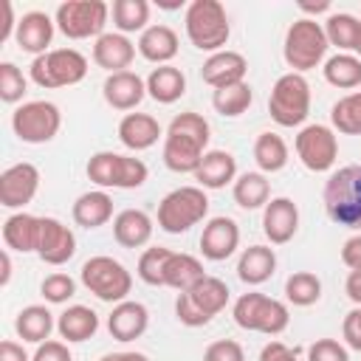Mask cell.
Returning <instances> with one entry per match:
<instances>
[{
	"label": "cell",
	"mask_w": 361,
	"mask_h": 361,
	"mask_svg": "<svg viewBox=\"0 0 361 361\" xmlns=\"http://www.w3.org/2000/svg\"><path fill=\"white\" fill-rule=\"evenodd\" d=\"M209 138H212V127L209 121L195 113V110H186V113H178L169 127H166V135H164V164L166 169L172 172H192L200 166L203 155L209 152Z\"/></svg>",
	"instance_id": "6da1fadb"
},
{
	"label": "cell",
	"mask_w": 361,
	"mask_h": 361,
	"mask_svg": "<svg viewBox=\"0 0 361 361\" xmlns=\"http://www.w3.org/2000/svg\"><path fill=\"white\" fill-rule=\"evenodd\" d=\"M186 37L197 51H206L209 56L223 51V45L231 37L228 14L220 0H192L183 14Z\"/></svg>",
	"instance_id": "7a4b0ae2"
},
{
	"label": "cell",
	"mask_w": 361,
	"mask_h": 361,
	"mask_svg": "<svg viewBox=\"0 0 361 361\" xmlns=\"http://www.w3.org/2000/svg\"><path fill=\"white\" fill-rule=\"evenodd\" d=\"M324 209L336 226L361 231V166L336 169L324 183Z\"/></svg>",
	"instance_id": "3957f363"
},
{
	"label": "cell",
	"mask_w": 361,
	"mask_h": 361,
	"mask_svg": "<svg viewBox=\"0 0 361 361\" xmlns=\"http://www.w3.org/2000/svg\"><path fill=\"white\" fill-rule=\"evenodd\" d=\"M327 48H330V42H327L324 25L316 23L313 17H299L285 31L282 54H285V62L293 73H305V71L316 68L324 59Z\"/></svg>",
	"instance_id": "277c9868"
},
{
	"label": "cell",
	"mask_w": 361,
	"mask_h": 361,
	"mask_svg": "<svg viewBox=\"0 0 361 361\" xmlns=\"http://www.w3.org/2000/svg\"><path fill=\"white\" fill-rule=\"evenodd\" d=\"M228 285L217 276H203L195 288L178 293L175 299V316L186 327H203L209 324L226 305H228Z\"/></svg>",
	"instance_id": "5b68a950"
},
{
	"label": "cell",
	"mask_w": 361,
	"mask_h": 361,
	"mask_svg": "<svg viewBox=\"0 0 361 361\" xmlns=\"http://www.w3.org/2000/svg\"><path fill=\"white\" fill-rule=\"evenodd\" d=\"M28 73H31V82L45 90L71 87L87 76V59L76 48H54L48 54L34 56Z\"/></svg>",
	"instance_id": "8992f818"
},
{
	"label": "cell",
	"mask_w": 361,
	"mask_h": 361,
	"mask_svg": "<svg viewBox=\"0 0 361 361\" xmlns=\"http://www.w3.org/2000/svg\"><path fill=\"white\" fill-rule=\"evenodd\" d=\"M268 113L279 127H299L310 113V85L302 73H282L268 96Z\"/></svg>",
	"instance_id": "52a82bcc"
},
{
	"label": "cell",
	"mask_w": 361,
	"mask_h": 361,
	"mask_svg": "<svg viewBox=\"0 0 361 361\" xmlns=\"http://www.w3.org/2000/svg\"><path fill=\"white\" fill-rule=\"evenodd\" d=\"M209 214V197L200 186H178L158 203V226L166 234H183Z\"/></svg>",
	"instance_id": "ba28073f"
},
{
	"label": "cell",
	"mask_w": 361,
	"mask_h": 361,
	"mask_svg": "<svg viewBox=\"0 0 361 361\" xmlns=\"http://www.w3.org/2000/svg\"><path fill=\"white\" fill-rule=\"evenodd\" d=\"M79 279L82 285L102 302H110V305H118L127 299V293L133 290V274L113 257L107 254H99V257H90L82 271H79Z\"/></svg>",
	"instance_id": "9c48e42d"
},
{
	"label": "cell",
	"mask_w": 361,
	"mask_h": 361,
	"mask_svg": "<svg viewBox=\"0 0 361 361\" xmlns=\"http://www.w3.org/2000/svg\"><path fill=\"white\" fill-rule=\"evenodd\" d=\"M231 313H234L237 327H243L248 333H265V336H279L290 322L288 307L279 299H271V296H265L259 290L243 293L234 302Z\"/></svg>",
	"instance_id": "30bf717a"
},
{
	"label": "cell",
	"mask_w": 361,
	"mask_h": 361,
	"mask_svg": "<svg viewBox=\"0 0 361 361\" xmlns=\"http://www.w3.org/2000/svg\"><path fill=\"white\" fill-rule=\"evenodd\" d=\"M149 169L141 158L118 152H96L87 161V178L102 189H138Z\"/></svg>",
	"instance_id": "8fae6325"
},
{
	"label": "cell",
	"mask_w": 361,
	"mask_h": 361,
	"mask_svg": "<svg viewBox=\"0 0 361 361\" xmlns=\"http://www.w3.org/2000/svg\"><path fill=\"white\" fill-rule=\"evenodd\" d=\"M110 17V6L104 0H65L56 6L54 23L68 39H90L102 37Z\"/></svg>",
	"instance_id": "7c38bea8"
},
{
	"label": "cell",
	"mask_w": 361,
	"mask_h": 361,
	"mask_svg": "<svg viewBox=\"0 0 361 361\" xmlns=\"http://www.w3.org/2000/svg\"><path fill=\"white\" fill-rule=\"evenodd\" d=\"M62 127V113L54 102H23L11 113V130L23 144H48Z\"/></svg>",
	"instance_id": "4fadbf2b"
},
{
	"label": "cell",
	"mask_w": 361,
	"mask_h": 361,
	"mask_svg": "<svg viewBox=\"0 0 361 361\" xmlns=\"http://www.w3.org/2000/svg\"><path fill=\"white\" fill-rule=\"evenodd\" d=\"M296 155L310 172L333 169L338 158V138L327 124H307L296 135Z\"/></svg>",
	"instance_id": "5bb4252c"
},
{
	"label": "cell",
	"mask_w": 361,
	"mask_h": 361,
	"mask_svg": "<svg viewBox=\"0 0 361 361\" xmlns=\"http://www.w3.org/2000/svg\"><path fill=\"white\" fill-rule=\"evenodd\" d=\"M39 189V169L28 161L11 164L0 175V206L6 209H23L34 200Z\"/></svg>",
	"instance_id": "9a60e30c"
},
{
	"label": "cell",
	"mask_w": 361,
	"mask_h": 361,
	"mask_svg": "<svg viewBox=\"0 0 361 361\" xmlns=\"http://www.w3.org/2000/svg\"><path fill=\"white\" fill-rule=\"evenodd\" d=\"M76 254V237L73 231L59 223L56 217H39V245L37 257L45 265H65Z\"/></svg>",
	"instance_id": "2e32d148"
},
{
	"label": "cell",
	"mask_w": 361,
	"mask_h": 361,
	"mask_svg": "<svg viewBox=\"0 0 361 361\" xmlns=\"http://www.w3.org/2000/svg\"><path fill=\"white\" fill-rule=\"evenodd\" d=\"M240 245V226L220 214V217H212L206 226H203V234H200V254L212 262H220V259H228Z\"/></svg>",
	"instance_id": "e0dca14e"
},
{
	"label": "cell",
	"mask_w": 361,
	"mask_h": 361,
	"mask_svg": "<svg viewBox=\"0 0 361 361\" xmlns=\"http://www.w3.org/2000/svg\"><path fill=\"white\" fill-rule=\"evenodd\" d=\"M245 73H248V62H245V56L237 54V51H228V48L212 54V56L203 62V68H200L203 82H206L209 87H214V90L245 82Z\"/></svg>",
	"instance_id": "ac0fdd59"
},
{
	"label": "cell",
	"mask_w": 361,
	"mask_h": 361,
	"mask_svg": "<svg viewBox=\"0 0 361 361\" xmlns=\"http://www.w3.org/2000/svg\"><path fill=\"white\" fill-rule=\"evenodd\" d=\"M262 231L274 245H285L299 231V209L290 197H274L262 209Z\"/></svg>",
	"instance_id": "d6986e66"
},
{
	"label": "cell",
	"mask_w": 361,
	"mask_h": 361,
	"mask_svg": "<svg viewBox=\"0 0 361 361\" xmlns=\"http://www.w3.org/2000/svg\"><path fill=\"white\" fill-rule=\"evenodd\" d=\"M104 102L113 110H135L141 104V99L147 96V79H141L133 71H118V73H107L104 85H102Z\"/></svg>",
	"instance_id": "ffe728a7"
},
{
	"label": "cell",
	"mask_w": 361,
	"mask_h": 361,
	"mask_svg": "<svg viewBox=\"0 0 361 361\" xmlns=\"http://www.w3.org/2000/svg\"><path fill=\"white\" fill-rule=\"evenodd\" d=\"M54 20L45 14V11H25L17 23V31H14V42L20 51L25 54H48V45L54 39Z\"/></svg>",
	"instance_id": "44dd1931"
},
{
	"label": "cell",
	"mask_w": 361,
	"mask_h": 361,
	"mask_svg": "<svg viewBox=\"0 0 361 361\" xmlns=\"http://www.w3.org/2000/svg\"><path fill=\"white\" fill-rule=\"evenodd\" d=\"M135 59V45L127 39V34L118 31H104L96 42H93V62L99 68H104L107 73H118L127 71Z\"/></svg>",
	"instance_id": "7402d4cb"
},
{
	"label": "cell",
	"mask_w": 361,
	"mask_h": 361,
	"mask_svg": "<svg viewBox=\"0 0 361 361\" xmlns=\"http://www.w3.org/2000/svg\"><path fill=\"white\" fill-rule=\"evenodd\" d=\"M147 324H149V313L141 302H133V299H124L118 302L110 316H107V330L116 341H135L147 333Z\"/></svg>",
	"instance_id": "603a6c76"
},
{
	"label": "cell",
	"mask_w": 361,
	"mask_h": 361,
	"mask_svg": "<svg viewBox=\"0 0 361 361\" xmlns=\"http://www.w3.org/2000/svg\"><path fill=\"white\" fill-rule=\"evenodd\" d=\"M161 135H164V130H161L158 118L149 113H127L118 121V141L133 152L155 147Z\"/></svg>",
	"instance_id": "cb8c5ba5"
},
{
	"label": "cell",
	"mask_w": 361,
	"mask_h": 361,
	"mask_svg": "<svg viewBox=\"0 0 361 361\" xmlns=\"http://www.w3.org/2000/svg\"><path fill=\"white\" fill-rule=\"evenodd\" d=\"M3 243H6L8 251H20V254L34 251L37 254V245H39V217H34L28 212L8 214L6 223H3Z\"/></svg>",
	"instance_id": "d4e9b609"
},
{
	"label": "cell",
	"mask_w": 361,
	"mask_h": 361,
	"mask_svg": "<svg viewBox=\"0 0 361 361\" xmlns=\"http://www.w3.org/2000/svg\"><path fill=\"white\" fill-rule=\"evenodd\" d=\"M234 175H237V161L226 149H209L200 166L195 169V180L200 183V189H223L234 180Z\"/></svg>",
	"instance_id": "484cf974"
},
{
	"label": "cell",
	"mask_w": 361,
	"mask_h": 361,
	"mask_svg": "<svg viewBox=\"0 0 361 361\" xmlns=\"http://www.w3.org/2000/svg\"><path fill=\"white\" fill-rule=\"evenodd\" d=\"M113 237L124 248H141L152 237V217L141 209H124L113 220Z\"/></svg>",
	"instance_id": "4316f807"
},
{
	"label": "cell",
	"mask_w": 361,
	"mask_h": 361,
	"mask_svg": "<svg viewBox=\"0 0 361 361\" xmlns=\"http://www.w3.org/2000/svg\"><path fill=\"white\" fill-rule=\"evenodd\" d=\"M203 262L192 254H178V251H169L166 262H164V276H161V285L164 288H175L178 293L195 288L200 279H203Z\"/></svg>",
	"instance_id": "83f0119b"
},
{
	"label": "cell",
	"mask_w": 361,
	"mask_h": 361,
	"mask_svg": "<svg viewBox=\"0 0 361 361\" xmlns=\"http://www.w3.org/2000/svg\"><path fill=\"white\" fill-rule=\"evenodd\" d=\"M56 330L59 336L68 341V344H79V341H87L96 336L99 330V316L93 307L87 305H71L59 313L56 319Z\"/></svg>",
	"instance_id": "f1b7e54d"
},
{
	"label": "cell",
	"mask_w": 361,
	"mask_h": 361,
	"mask_svg": "<svg viewBox=\"0 0 361 361\" xmlns=\"http://www.w3.org/2000/svg\"><path fill=\"white\" fill-rule=\"evenodd\" d=\"M138 54L147 59V62H155V65H166L175 54H178V34L169 28V25H149L141 31L138 37Z\"/></svg>",
	"instance_id": "f546056e"
},
{
	"label": "cell",
	"mask_w": 361,
	"mask_h": 361,
	"mask_svg": "<svg viewBox=\"0 0 361 361\" xmlns=\"http://www.w3.org/2000/svg\"><path fill=\"white\" fill-rule=\"evenodd\" d=\"M73 223L82 228H99L113 217V197L104 189H93L76 197L73 203Z\"/></svg>",
	"instance_id": "4dcf8cb0"
},
{
	"label": "cell",
	"mask_w": 361,
	"mask_h": 361,
	"mask_svg": "<svg viewBox=\"0 0 361 361\" xmlns=\"http://www.w3.org/2000/svg\"><path fill=\"white\" fill-rule=\"evenodd\" d=\"M276 271V254L268 245H248L237 259V276L245 285H262Z\"/></svg>",
	"instance_id": "1f68e13d"
},
{
	"label": "cell",
	"mask_w": 361,
	"mask_h": 361,
	"mask_svg": "<svg viewBox=\"0 0 361 361\" xmlns=\"http://www.w3.org/2000/svg\"><path fill=\"white\" fill-rule=\"evenodd\" d=\"M147 93L158 104H172L186 93V76L175 65H158L147 76Z\"/></svg>",
	"instance_id": "d6a6232c"
},
{
	"label": "cell",
	"mask_w": 361,
	"mask_h": 361,
	"mask_svg": "<svg viewBox=\"0 0 361 361\" xmlns=\"http://www.w3.org/2000/svg\"><path fill=\"white\" fill-rule=\"evenodd\" d=\"M54 327H56L54 313H51L45 305H28V307H23V310L17 313V319H14L17 336H20L23 341H31V344L48 341V336H51Z\"/></svg>",
	"instance_id": "836d02e7"
},
{
	"label": "cell",
	"mask_w": 361,
	"mask_h": 361,
	"mask_svg": "<svg viewBox=\"0 0 361 361\" xmlns=\"http://www.w3.org/2000/svg\"><path fill=\"white\" fill-rule=\"evenodd\" d=\"M324 34H327L330 45L355 54L358 42H361V20L355 14H347V11H333L324 20Z\"/></svg>",
	"instance_id": "e575fe53"
},
{
	"label": "cell",
	"mask_w": 361,
	"mask_h": 361,
	"mask_svg": "<svg viewBox=\"0 0 361 361\" xmlns=\"http://www.w3.org/2000/svg\"><path fill=\"white\" fill-rule=\"evenodd\" d=\"M231 195H234V203L240 206V209H265V203H268V197H271V183H268V178L262 175V172H243L237 180H234V189H231Z\"/></svg>",
	"instance_id": "d590c367"
},
{
	"label": "cell",
	"mask_w": 361,
	"mask_h": 361,
	"mask_svg": "<svg viewBox=\"0 0 361 361\" xmlns=\"http://www.w3.org/2000/svg\"><path fill=\"white\" fill-rule=\"evenodd\" d=\"M322 71H324L327 85H333V87L353 90L361 85V59L355 54H336L324 62Z\"/></svg>",
	"instance_id": "8d00e7d4"
},
{
	"label": "cell",
	"mask_w": 361,
	"mask_h": 361,
	"mask_svg": "<svg viewBox=\"0 0 361 361\" xmlns=\"http://www.w3.org/2000/svg\"><path fill=\"white\" fill-rule=\"evenodd\" d=\"M254 161L265 172H279L288 164V144L276 133H259L254 141Z\"/></svg>",
	"instance_id": "74e56055"
},
{
	"label": "cell",
	"mask_w": 361,
	"mask_h": 361,
	"mask_svg": "<svg viewBox=\"0 0 361 361\" xmlns=\"http://www.w3.org/2000/svg\"><path fill=\"white\" fill-rule=\"evenodd\" d=\"M113 14V25L118 28V34H133V31H144L149 28V3L147 0H116L110 6Z\"/></svg>",
	"instance_id": "f35d334b"
},
{
	"label": "cell",
	"mask_w": 361,
	"mask_h": 361,
	"mask_svg": "<svg viewBox=\"0 0 361 361\" xmlns=\"http://www.w3.org/2000/svg\"><path fill=\"white\" fill-rule=\"evenodd\" d=\"M330 124L341 135H361V90L341 96L330 107Z\"/></svg>",
	"instance_id": "ab89813d"
},
{
	"label": "cell",
	"mask_w": 361,
	"mask_h": 361,
	"mask_svg": "<svg viewBox=\"0 0 361 361\" xmlns=\"http://www.w3.org/2000/svg\"><path fill=\"white\" fill-rule=\"evenodd\" d=\"M254 102V90L248 82H240V85H231V87H220L212 93V107L226 116V118H237L243 116Z\"/></svg>",
	"instance_id": "60d3db41"
},
{
	"label": "cell",
	"mask_w": 361,
	"mask_h": 361,
	"mask_svg": "<svg viewBox=\"0 0 361 361\" xmlns=\"http://www.w3.org/2000/svg\"><path fill=\"white\" fill-rule=\"evenodd\" d=\"M285 296L296 307H310L322 299V279L310 271H293L285 279Z\"/></svg>",
	"instance_id": "b9f144b4"
},
{
	"label": "cell",
	"mask_w": 361,
	"mask_h": 361,
	"mask_svg": "<svg viewBox=\"0 0 361 361\" xmlns=\"http://www.w3.org/2000/svg\"><path fill=\"white\" fill-rule=\"evenodd\" d=\"M25 93H28V79L23 76V71L14 62H0V99L6 104H17L23 102Z\"/></svg>",
	"instance_id": "7bdbcfd3"
},
{
	"label": "cell",
	"mask_w": 361,
	"mask_h": 361,
	"mask_svg": "<svg viewBox=\"0 0 361 361\" xmlns=\"http://www.w3.org/2000/svg\"><path fill=\"white\" fill-rule=\"evenodd\" d=\"M172 248H164V245H155V248H147L141 257H138V279L147 282V285H155V288H164L161 285V276H164V262L169 257Z\"/></svg>",
	"instance_id": "ee69618b"
},
{
	"label": "cell",
	"mask_w": 361,
	"mask_h": 361,
	"mask_svg": "<svg viewBox=\"0 0 361 361\" xmlns=\"http://www.w3.org/2000/svg\"><path fill=\"white\" fill-rule=\"evenodd\" d=\"M39 293H42L45 302H51V305H62V302H68V299L76 293V282H73V276L56 271V274H48V276L42 279Z\"/></svg>",
	"instance_id": "f6af8a7d"
},
{
	"label": "cell",
	"mask_w": 361,
	"mask_h": 361,
	"mask_svg": "<svg viewBox=\"0 0 361 361\" xmlns=\"http://www.w3.org/2000/svg\"><path fill=\"white\" fill-rule=\"evenodd\" d=\"M307 361H350V353L336 338H316L307 347Z\"/></svg>",
	"instance_id": "bcb514c9"
},
{
	"label": "cell",
	"mask_w": 361,
	"mask_h": 361,
	"mask_svg": "<svg viewBox=\"0 0 361 361\" xmlns=\"http://www.w3.org/2000/svg\"><path fill=\"white\" fill-rule=\"evenodd\" d=\"M203 361H245V353L237 341L231 338H220V341H212L203 353Z\"/></svg>",
	"instance_id": "7dc6e473"
},
{
	"label": "cell",
	"mask_w": 361,
	"mask_h": 361,
	"mask_svg": "<svg viewBox=\"0 0 361 361\" xmlns=\"http://www.w3.org/2000/svg\"><path fill=\"white\" fill-rule=\"evenodd\" d=\"M31 361H73V355H71V350H68V341H54V338H48V341H42V344H37Z\"/></svg>",
	"instance_id": "c3c4849f"
},
{
	"label": "cell",
	"mask_w": 361,
	"mask_h": 361,
	"mask_svg": "<svg viewBox=\"0 0 361 361\" xmlns=\"http://www.w3.org/2000/svg\"><path fill=\"white\" fill-rule=\"evenodd\" d=\"M341 338L347 341V347H350V350H358V353H361V305H355V307L344 316Z\"/></svg>",
	"instance_id": "681fc988"
},
{
	"label": "cell",
	"mask_w": 361,
	"mask_h": 361,
	"mask_svg": "<svg viewBox=\"0 0 361 361\" xmlns=\"http://www.w3.org/2000/svg\"><path fill=\"white\" fill-rule=\"evenodd\" d=\"M341 262L350 271H361V234H353L344 245H341Z\"/></svg>",
	"instance_id": "f907efd6"
},
{
	"label": "cell",
	"mask_w": 361,
	"mask_h": 361,
	"mask_svg": "<svg viewBox=\"0 0 361 361\" xmlns=\"http://www.w3.org/2000/svg\"><path fill=\"white\" fill-rule=\"evenodd\" d=\"M259 361H299L296 353L282 344V341H268L262 350H259Z\"/></svg>",
	"instance_id": "816d5d0a"
},
{
	"label": "cell",
	"mask_w": 361,
	"mask_h": 361,
	"mask_svg": "<svg viewBox=\"0 0 361 361\" xmlns=\"http://www.w3.org/2000/svg\"><path fill=\"white\" fill-rule=\"evenodd\" d=\"M0 361H31V355L25 353L23 344L6 338V341H0Z\"/></svg>",
	"instance_id": "f5cc1de1"
},
{
	"label": "cell",
	"mask_w": 361,
	"mask_h": 361,
	"mask_svg": "<svg viewBox=\"0 0 361 361\" xmlns=\"http://www.w3.org/2000/svg\"><path fill=\"white\" fill-rule=\"evenodd\" d=\"M17 23H20V20H14V6H11V0H3V34H0V42H6L8 37H14Z\"/></svg>",
	"instance_id": "db71d44e"
},
{
	"label": "cell",
	"mask_w": 361,
	"mask_h": 361,
	"mask_svg": "<svg viewBox=\"0 0 361 361\" xmlns=\"http://www.w3.org/2000/svg\"><path fill=\"white\" fill-rule=\"evenodd\" d=\"M344 290H347L353 305H361V271H350V276L344 282Z\"/></svg>",
	"instance_id": "11a10c76"
},
{
	"label": "cell",
	"mask_w": 361,
	"mask_h": 361,
	"mask_svg": "<svg viewBox=\"0 0 361 361\" xmlns=\"http://www.w3.org/2000/svg\"><path fill=\"white\" fill-rule=\"evenodd\" d=\"M99 361H149V358L144 353H135V350H121V353H107Z\"/></svg>",
	"instance_id": "9f6ffc18"
},
{
	"label": "cell",
	"mask_w": 361,
	"mask_h": 361,
	"mask_svg": "<svg viewBox=\"0 0 361 361\" xmlns=\"http://www.w3.org/2000/svg\"><path fill=\"white\" fill-rule=\"evenodd\" d=\"M299 8L305 11V14H324V11H330V0H319V3H299Z\"/></svg>",
	"instance_id": "6f0895ef"
},
{
	"label": "cell",
	"mask_w": 361,
	"mask_h": 361,
	"mask_svg": "<svg viewBox=\"0 0 361 361\" xmlns=\"http://www.w3.org/2000/svg\"><path fill=\"white\" fill-rule=\"evenodd\" d=\"M0 268H3V271H0V285L6 288L8 279H11V257H8V248L0 254Z\"/></svg>",
	"instance_id": "680465c9"
},
{
	"label": "cell",
	"mask_w": 361,
	"mask_h": 361,
	"mask_svg": "<svg viewBox=\"0 0 361 361\" xmlns=\"http://www.w3.org/2000/svg\"><path fill=\"white\" fill-rule=\"evenodd\" d=\"M183 3L180 0H158V8H166V11H172V8H180Z\"/></svg>",
	"instance_id": "91938a15"
}]
</instances>
